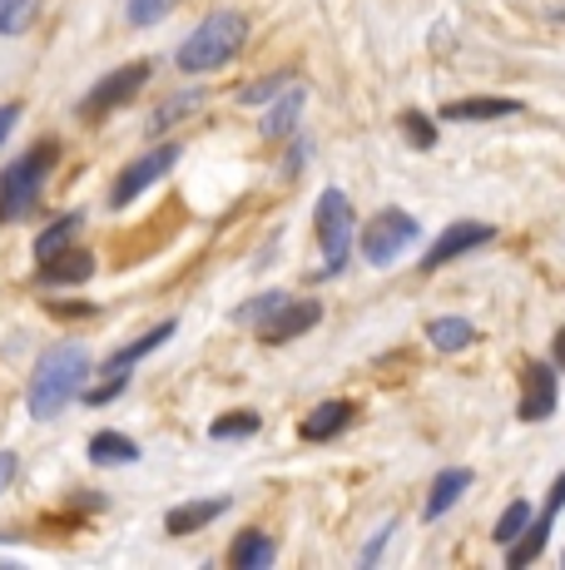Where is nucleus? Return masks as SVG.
<instances>
[{"instance_id":"1","label":"nucleus","mask_w":565,"mask_h":570,"mask_svg":"<svg viewBox=\"0 0 565 570\" xmlns=\"http://www.w3.org/2000/svg\"><path fill=\"white\" fill-rule=\"evenodd\" d=\"M85 377H90V353L80 343H56L50 353H40L26 397L30 416H60L85 392Z\"/></svg>"},{"instance_id":"2","label":"nucleus","mask_w":565,"mask_h":570,"mask_svg":"<svg viewBox=\"0 0 565 570\" xmlns=\"http://www.w3.org/2000/svg\"><path fill=\"white\" fill-rule=\"evenodd\" d=\"M244 40H248L244 10H214V16H204V26L179 46L174 65H179L184 75H209V70H219V65L234 60V55L244 50Z\"/></svg>"},{"instance_id":"3","label":"nucleus","mask_w":565,"mask_h":570,"mask_svg":"<svg viewBox=\"0 0 565 570\" xmlns=\"http://www.w3.org/2000/svg\"><path fill=\"white\" fill-rule=\"evenodd\" d=\"M56 155H60L56 145H36L30 155H20L6 174H0V218H6V224L26 218L30 208L40 204V189H46L50 169H56Z\"/></svg>"},{"instance_id":"4","label":"nucleus","mask_w":565,"mask_h":570,"mask_svg":"<svg viewBox=\"0 0 565 570\" xmlns=\"http://www.w3.org/2000/svg\"><path fill=\"white\" fill-rule=\"evenodd\" d=\"M313 224H318V244H323V254H328L323 278H333V273H343V263H347V254H353V244H357L353 199H347L343 189H323L318 208H313Z\"/></svg>"},{"instance_id":"5","label":"nucleus","mask_w":565,"mask_h":570,"mask_svg":"<svg viewBox=\"0 0 565 570\" xmlns=\"http://www.w3.org/2000/svg\"><path fill=\"white\" fill-rule=\"evenodd\" d=\"M417 234H422V224L407 208H383V214H373V224L363 228V258L373 263V268H387V263H397L417 244Z\"/></svg>"},{"instance_id":"6","label":"nucleus","mask_w":565,"mask_h":570,"mask_svg":"<svg viewBox=\"0 0 565 570\" xmlns=\"http://www.w3.org/2000/svg\"><path fill=\"white\" fill-rule=\"evenodd\" d=\"M149 75H155V70H149V60L119 65L115 75H105V80L95 85V90L80 100V119H105V115H110V109L129 105V100H135V95L149 85Z\"/></svg>"},{"instance_id":"7","label":"nucleus","mask_w":565,"mask_h":570,"mask_svg":"<svg viewBox=\"0 0 565 570\" xmlns=\"http://www.w3.org/2000/svg\"><path fill=\"white\" fill-rule=\"evenodd\" d=\"M174 164H179V145H159V149H149L145 159H135V164H129V169H125V174H119V179H115V189H110V204H115V208L135 204L139 194H145V189H155V184L165 179V174L174 169Z\"/></svg>"},{"instance_id":"8","label":"nucleus","mask_w":565,"mask_h":570,"mask_svg":"<svg viewBox=\"0 0 565 570\" xmlns=\"http://www.w3.org/2000/svg\"><path fill=\"white\" fill-rule=\"evenodd\" d=\"M561 507H565V471L556 476V487H551V501H546V511H541L536 521H526L521 525V535L506 546V566L511 570H521V566H531L541 551H546V541H551V525H556L561 517Z\"/></svg>"},{"instance_id":"9","label":"nucleus","mask_w":565,"mask_h":570,"mask_svg":"<svg viewBox=\"0 0 565 570\" xmlns=\"http://www.w3.org/2000/svg\"><path fill=\"white\" fill-rule=\"evenodd\" d=\"M318 317H323V303L318 298H282V308L268 317L264 327H258V337L264 343H293V337H303V333H313L318 327Z\"/></svg>"},{"instance_id":"10","label":"nucleus","mask_w":565,"mask_h":570,"mask_svg":"<svg viewBox=\"0 0 565 570\" xmlns=\"http://www.w3.org/2000/svg\"><path fill=\"white\" fill-rule=\"evenodd\" d=\"M482 244H496V228H492V224H452L447 234H442L437 244L427 248V258H422V268H427V273H437V268H447L452 258L472 254V248H482Z\"/></svg>"},{"instance_id":"11","label":"nucleus","mask_w":565,"mask_h":570,"mask_svg":"<svg viewBox=\"0 0 565 570\" xmlns=\"http://www.w3.org/2000/svg\"><path fill=\"white\" fill-rule=\"evenodd\" d=\"M95 258L85 248H60V254L40 258V283L46 288H75V283H90Z\"/></svg>"},{"instance_id":"12","label":"nucleus","mask_w":565,"mask_h":570,"mask_svg":"<svg viewBox=\"0 0 565 570\" xmlns=\"http://www.w3.org/2000/svg\"><path fill=\"white\" fill-rule=\"evenodd\" d=\"M556 412V367L551 363H531L526 367V397H521V416L526 422H546Z\"/></svg>"},{"instance_id":"13","label":"nucleus","mask_w":565,"mask_h":570,"mask_svg":"<svg viewBox=\"0 0 565 570\" xmlns=\"http://www.w3.org/2000/svg\"><path fill=\"white\" fill-rule=\"evenodd\" d=\"M228 507H234V501H228V497L184 501V507H174L169 517H165V531H169V535H194V531H204V525H209V521H219Z\"/></svg>"},{"instance_id":"14","label":"nucleus","mask_w":565,"mask_h":570,"mask_svg":"<svg viewBox=\"0 0 565 570\" xmlns=\"http://www.w3.org/2000/svg\"><path fill=\"white\" fill-rule=\"evenodd\" d=\"M353 402H323V407H313L308 416H303V426H298V436L303 442H333L338 432H347L353 426Z\"/></svg>"},{"instance_id":"15","label":"nucleus","mask_w":565,"mask_h":570,"mask_svg":"<svg viewBox=\"0 0 565 570\" xmlns=\"http://www.w3.org/2000/svg\"><path fill=\"white\" fill-rule=\"evenodd\" d=\"M466 487H472V471H466V466L437 471V476H432V491H427V507H422V517H427V521H442V517H447V511L456 507V501H462Z\"/></svg>"},{"instance_id":"16","label":"nucleus","mask_w":565,"mask_h":570,"mask_svg":"<svg viewBox=\"0 0 565 570\" xmlns=\"http://www.w3.org/2000/svg\"><path fill=\"white\" fill-rule=\"evenodd\" d=\"M174 327H179V323H174V317H169V323L149 327L145 337H135V343H125V347H119V353L110 357V363H105V377H129V367H135V363H145V357L155 353V347H165V343H169V333H174Z\"/></svg>"},{"instance_id":"17","label":"nucleus","mask_w":565,"mask_h":570,"mask_svg":"<svg viewBox=\"0 0 565 570\" xmlns=\"http://www.w3.org/2000/svg\"><path fill=\"white\" fill-rule=\"evenodd\" d=\"M90 462L95 466H135L139 462V442L125 432H95L90 436Z\"/></svg>"},{"instance_id":"18","label":"nucleus","mask_w":565,"mask_h":570,"mask_svg":"<svg viewBox=\"0 0 565 570\" xmlns=\"http://www.w3.org/2000/svg\"><path fill=\"white\" fill-rule=\"evenodd\" d=\"M506 115H521L516 100H496V95H486V100H452L442 109V119L447 125H472V119H506Z\"/></svg>"},{"instance_id":"19","label":"nucleus","mask_w":565,"mask_h":570,"mask_svg":"<svg viewBox=\"0 0 565 570\" xmlns=\"http://www.w3.org/2000/svg\"><path fill=\"white\" fill-rule=\"evenodd\" d=\"M274 561H278V546L268 541L264 531H244L234 541V551H228V566H234V570H264Z\"/></svg>"},{"instance_id":"20","label":"nucleus","mask_w":565,"mask_h":570,"mask_svg":"<svg viewBox=\"0 0 565 570\" xmlns=\"http://www.w3.org/2000/svg\"><path fill=\"white\" fill-rule=\"evenodd\" d=\"M427 343L437 347V353H462V347L476 343V327L466 323V317H432V323H427Z\"/></svg>"},{"instance_id":"21","label":"nucleus","mask_w":565,"mask_h":570,"mask_svg":"<svg viewBox=\"0 0 565 570\" xmlns=\"http://www.w3.org/2000/svg\"><path fill=\"white\" fill-rule=\"evenodd\" d=\"M303 105H308V95H303V85H288V90H282V100H278L274 109H268V119H264V135H268V139H288V129L298 125Z\"/></svg>"},{"instance_id":"22","label":"nucleus","mask_w":565,"mask_h":570,"mask_svg":"<svg viewBox=\"0 0 565 570\" xmlns=\"http://www.w3.org/2000/svg\"><path fill=\"white\" fill-rule=\"evenodd\" d=\"M80 224H85V214H65V218H56L50 228H40L36 258H50V254H60V248H70V238L80 234Z\"/></svg>"},{"instance_id":"23","label":"nucleus","mask_w":565,"mask_h":570,"mask_svg":"<svg viewBox=\"0 0 565 570\" xmlns=\"http://www.w3.org/2000/svg\"><path fill=\"white\" fill-rule=\"evenodd\" d=\"M258 426H264L258 412H228V416H214L209 422V436L214 442H238V436H254Z\"/></svg>"},{"instance_id":"24","label":"nucleus","mask_w":565,"mask_h":570,"mask_svg":"<svg viewBox=\"0 0 565 570\" xmlns=\"http://www.w3.org/2000/svg\"><path fill=\"white\" fill-rule=\"evenodd\" d=\"M199 105H204V90H184V95H174V100H165V105L155 109V119H149V129H155V135H165V129L174 125V119H189Z\"/></svg>"},{"instance_id":"25","label":"nucleus","mask_w":565,"mask_h":570,"mask_svg":"<svg viewBox=\"0 0 565 570\" xmlns=\"http://www.w3.org/2000/svg\"><path fill=\"white\" fill-rule=\"evenodd\" d=\"M40 16V0H0V36H26Z\"/></svg>"},{"instance_id":"26","label":"nucleus","mask_w":565,"mask_h":570,"mask_svg":"<svg viewBox=\"0 0 565 570\" xmlns=\"http://www.w3.org/2000/svg\"><path fill=\"white\" fill-rule=\"evenodd\" d=\"M526 521H531V507H526V501H511V507L502 511V521H496V531H492L496 546H511V541H516Z\"/></svg>"},{"instance_id":"27","label":"nucleus","mask_w":565,"mask_h":570,"mask_svg":"<svg viewBox=\"0 0 565 570\" xmlns=\"http://www.w3.org/2000/svg\"><path fill=\"white\" fill-rule=\"evenodd\" d=\"M402 129H407V145H417V149L437 145V125H432L422 109H407V115H402Z\"/></svg>"},{"instance_id":"28","label":"nucleus","mask_w":565,"mask_h":570,"mask_svg":"<svg viewBox=\"0 0 565 570\" xmlns=\"http://www.w3.org/2000/svg\"><path fill=\"white\" fill-rule=\"evenodd\" d=\"M179 0H129V26H159Z\"/></svg>"},{"instance_id":"29","label":"nucleus","mask_w":565,"mask_h":570,"mask_svg":"<svg viewBox=\"0 0 565 570\" xmlns=\"http://www.w3.org/2000/svg\"><path fill=\"white\" fill-rule=\"evenodd\" d=\"M282 298H288V293H258V298L248 303V308L238 313V317H244V323H254V327H264L268 317H274V313L282 308Z\"/></svg>"},{"instance_id":"30","label":"nucleus","mask_w":565,"mask_h":570,"mask_svg":"<svg viewBox=\"0 0 565 570\" xmlns=\"http://www.w3.org/2000/svg\"><path fill=\"white\" fill-rule=\"evenodd\" d=\"M278 85H282V75H278V80H264V85H248V90L238 95V100H244V105H268V100H274Z\"/></svg>"},{"instance_id":"31","label":"nucleus","mask_w":565,"mask_h":570,"mask_svg":"<svg viewBox=\"0 0 565 570\" xmlns=\"http://www.w3.org/2000/svg\"><path fill=\"white\" fill-rule=\"evenodd\" d=\"M387 535H393V525H383V531H377V535H373V541H367V551H363V566H373V561H377V556H383Z\"/></svg>"},{"instance_id":"32","label":"nucleus","mask_w":565,"mask_h":570,"mask_svg":"<svg viewBox=\"0 0 565 570\" xmlns=\"http://www.w3.org/2000/svg\"><path fill=\"white\" fill-rule=\"evenodd\" d=\"M16 119H20V105H0V145H6V135L16 129Z\"/></svg>"},{"instance_id":"33","label":"nucleus","mask_w":565,"mask_h":570,"mask_svg":"<svg viewBox=\"0 0 565 570\" xmlns=\"http://www.w3.org/2000/svg\"><path fill=\"white\" fill-rule=\"evenodd\" d=\"M10 476H16V456H10V452H0V491L10 487Z\"/></svg>"},{"instance_id":"34","label":"nucleus","mask_w":565,"mask_h":570,"mask_svg":"<svg viewBox=\"0 0 565 570\" xmlns=\"http://www.w3.org/2000/svg\"><path fill=\"white\" fill-rule=\"evenodd\" d=\"M556 363L565 367V327H561V333H556Z\"/></svg>"},{"instance_id":"35","label":"nucleus","mask_w":565,"mask_h":570,"mask_svg":"<svg viewBox=\"0 0 565 570\" xmlns=\"http://www.w3.org/2000/svg\"><path fill=\"white\" fill-rule=\"evenodd\" d=\"M556 16H561V20H565V10H556Z\"/></svg>"}]
</instances>
